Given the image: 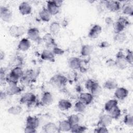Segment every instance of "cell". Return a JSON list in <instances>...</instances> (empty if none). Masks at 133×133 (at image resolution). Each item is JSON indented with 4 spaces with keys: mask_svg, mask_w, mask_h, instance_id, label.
<instances>
[{
    "mask_svg": "<svg viewBox=\"0 0 133 133\" xmlns=\"http://www.w3.org/2000/svg\"><path fill=\"white\" fill-rule=\"evenodd\" d=\"M31 46L30 41L28 38H22L18 45V49L20 51H25L28 50Z\"/></svg>",
    "mask_w": 133,
    "mask_h": 133,
    "instance_id": "15",
    "label": "cell"
},
{
    "mask_svg": "<svg viewBox=\"0 0 133 133\" xmlns=\"http://www.w3.org/2000/svg\"><path fill=\"white\" fill-rule=\"evenodd\" d=\"M105 22L107 23V25H113V19L111 17H107L105 19Z\"/></svg>",
    "mask_w": 133,
    "mask_h": 133,
    "instance_id": "53",
    "label": "cell"
},
{
    "mask_svg": "<svg viewBox=\"0 0 133 133\" xmlns=\"http://www.w3.org/2000/svg\"><path fill=\"white\" fill-rule=\"evenodd\" d=\"M60 24L57 21H54L51 23L49 26L50 33L53 35L57 34L60 30Z\"/></svg>",
    "mask_w": 133,
    "mask_h": 133,
    "instance_id": "29",
    "label": "cell"
},
{
    "mask_svg": "<svg viewBox=\"0 0 133 133\" xmlns=\"http://www.w3.org/2000/svg\"><path fill=\"white\" fill-rule=\"evenodd\" d=\"M4 58H5V53L2 50H1V51H0V60H1V61L3 60L4 59Z\"/></svg>",
    "mask_w": 133,
    "mask_h": 133,
    "instance_id": "55",
    "label": "cell"
},
{
    "mask_svg": "<svg viewBox=\"0 0 133 133\" xmlns=\"http://www.w3.org/2000/svg\"><path fill=\"white\" fill-rule=\"evenodd\" d=\"M58 108L61 111L68 110L72 107V103L66 99H61L58 103Z\"/></svg>",
    "mask_w": 133,
    "mask_h": 133,
    "instance_id": "22",
    "label": "cell"
},
{
    "mask_svg": "<svg viewBox=\"0 0 133 133\" xmlns=\"http://www.w3.org/2000/svg\"><path fill=\"white\" fill-rule=\"evenodd\" d=\"M24 132L26 133H35L37 132V130L36 128L25 125V127L24 129Z\"/></svg>",
    "mask_w": 133,
    "mask_h": 133,
    "instance_id": "48",
    "label": "cell"
},
{
    "mask_svg": "<svg viewBox=\"0 0 133 133\" xmlns=\"http://www.w3.org/2000/svg\"><path fill=\"white\" fill-rule=\"evenodd\" d=\"M118 105V101L116 99H110L105 102L104 108L105 111L109 112L111 109Z\"/></svg>",
    "mask_w": 133,
    "mask_h": 133,
    "instance_id": "28",
    "label": "cell"
},
{
    "mask_svg": "<svg viewBox=\"0 0 133 133\" xmlns=\"http://www.w3.org/2000/svg\"><path fill=\"white\" fill-rule=\"evenodd\" d=\"M112 122V118L109 114H105L101 115L97 123L98 126L108 127Z\"/></svg>",
    "mask_w": 133,
    "mask_h": 133,
    "instance_id": "7",
    "label": "cell"
},
{
    "mask_svg": "<svg viewBox=\"0 0 133 133\" xmlns=\"http://www.w3.org/2000/svg\"><path fill=\"white\" fill-rule=\"evenodd\" d=\"M124 123L127 126L131 127L133 126V117L130 114L126 115L123 119Z\"/></svg>",
    "mask_w": 133,
    "mask_h": 133,
    "instance_id": "40",
    "label": "cell"
},
{
    "mask_svg": "<svg viewBox=\"0 0 133 133\" xmlns=\"http://www.w3.org/2000/svg\"><path fill=\"white\" fill-rule=\"evenodd\" d=\"M128 93V90L126 88L121 87L116 88L114 95L116 99L124 100L127 97Z\"/></svg>",
    "mask_w": 133,
    "mask_h": 133,
    "instance_id": "10",
    "label": "cell"
},
{
    "mask_svg": "<svg viewBox=\"0 0 133 133\" xmlns=\"http://www.w3.org/2000/svg\"><path fill=\"white\" fill-rule=\"evenodd\" d=\"M55 55L52 51L48 49H44L41 55V58L43 60L54 62L55 61Z\"/></svg>",
    "mask_w": 133,
    "mask_h": 133,
    "instance_id": "18",
    "label": "cell"
},
{
    "mask_svg": "<svg viewBox=\"0 0 133 133\" xmlns=\"http://www.w3.org/2000/svg\"><path fill=\"white\" fill-rule=\"evenodd\" d=\"M104 4L107 9L112 12L117 11L121 8V3L117 1H107Z\"/></svg>",
    "mask_w": 133,
    "mask_h": 133,
    "instance_id": "6",
    "label": "cell"
},
{
    "mask_svg": "<svg viewBox=\"0 0 133 133\" xmlns=\"http://www.w3.org/2000/svg\"><path fill=\"white\" fill-rule=\"evenodd\" d=\"M69 67L72 70H79L82 67V61L77 57L71 58L68 62Z\"/></svg>",
    "mask_w": 133,
    "mask_h": 133,
    "instance_id": "14",
    "label": "cell"
},
{
    "mask_svg": "<svg viewBox=\"0 0 133 133\" xmlns=\"http://www.w3.org/2000/svg\"><path fill=\"white\" fill-rule=\"evenodd\" d=\"M97 83V82H95L92 79H89L86 81L85 83V87L86 89L90 91Z\"/></svg>",
    "mask_w": 133,
    "mask_h": 133,
    "instance_id": "41",
    "label": "cell"
},
{
    "mask_svg": "<svg viewBox=\"0 0 133 133\" xmlns=\"http://www.w3.org/2000/svg\"><path fill=\"white\" fill-rule=\"evenodd\" d=\"M94 50V47L92 45L86 44L84 45L81 50V54L83 57H87L89 56Z\"/></svg>",
    "mask_w": 133,
    "mask_h": 133,
    "instance_id": "24",
    "label": "cell"
},
{
    "mask_svg": "<svg viewBox=\"0 0 133 133\" xmlns=\"http://www.w3.org/2000/svg\"><path fill=\"white\" fill-rule=\"evenodd\" d=\"M19 81V79L11 75L10 73L6 75L5 78V82L8 84L9 85H17V83Z\"/></svg>",
    "mask_w": 133,
    "mask_h": 133,
    "instance_id": "36",
    "label": "cell"
},
{
    "mask_svg": "<svg viewBox=\"0 0 133 133\" xmlns=\"http://www.w3.org/2000/svg\"><path fill=\"white\" fill-rule=\"evenodd\" d=\"M43 130L46 133H54L58 132V127L54 123L48 122L43 126Z\"/></svg>",
    "mask_w": 133,
    "mask_h": 133,
    "instance_id": "17",
    "label": "cell"
},
{
    "mask_svg": "<svg viewBox=\"0 0 133 133\" xmlns=\"http://www.w3.org/2000/svg\"><path fill=\"white\" fill-rule=\"evenodd\" d=\"M25 32V28L23 26H18V35L19 38L22 36Z\"/></svg>",
    "mask_w": 133,
    "mask_h": 133,
    "instance_id": "50",
    "label": "cell"
},
{
    "mask_svg": "<svg viewBox=\"0 0 133 133\" xmlns=\"http://www.w3.org/2000/svg\"><path fill=\"white\" fill-rule=\"evenodd\" d=\"M11 75L16 77L17 78L20 79V78L22 77L24 73L22 68L19 66H16L14 67L9 73Z\"/></svg>",
    "mask_w": 133,
    "mask_h": 133,
    "instance_id": "25",
    "label": "cell"
},
{
    "mask_svg": "<svg viewBox=\"0 0 133 133\" xmlns=\"http://www.w3.org/2000/svg\"><path fill=\"white\" fill-rule=\"evenodd\" d=\"M22 111V107L20 105H14L9 107L7 110V112L13 115L20 114Z\"/></svg>",
    "mask_w": 133,
    "mask_h": 133,
    "instance_id": "30",
    "label": "cell"
},
{
    "mask_svg": "<svg viewBox=\"0 0 133 133\" xmlns=\"http://www.w3.org/2000/svg\"><path fill=\"white\" fill-rule=\"evenodd\" d=\"M6 96H7V95L6 94V92L5 91H1V99L2 100L3 99H4L5 97H6Z\"/></svg>",
    "mask_w": 133,
    "mask_h": 133,
    "instance_id": "56",
    "label": "cell"
},
{
    "mask_svg": "<svg viewBox=\"0 0 133 133\" xmlns=\"http://www.w3.org/2000/svg\"><path fill=\"white\" fill-rule=\"evenodd\" d=\"M122 12L124 15L132 16L133 15V7L130 4H125L122 8Z\"/></svg>",
    "mask_w": 133,
    "mask_h": 133,
    "instance_id": "34",
    "label": "cell"
},
{
    "mask_svg": "<svg viewBox=\"0 0 133 133\" xmlns=\"http://www.w3.org/2000/svg\"><path fill=\"white\" fill-rule=\"evenodd\" d=\"M42 41L45 43V45L47 47H52L57 46L55 39L53 37L52 35L50 33H47L43 35L42 38Z\"/></svg>",
    "mask_w": 133,
    "mask_h": 133,
    "instance_id": "12",
    "label": "cell"
},
{
    "mask_svg": "<svg viewBox=\"0 0 133 133\" xmlns=\"http://www.w3.org/2000/svg\"><path fill=\"white\" fill-rule=\"evenodd\" d=\"M125 59L128 64L132 65L133 63V52L130 49H127L126 55H125Z\"/></svg>",
    "mask_w": 133,
    "mask_h": 133,
    "instance_id": "43",
    "label": "cell"
},
{
    "mask_svg": "<svg viewBox=\"0 0 133 133\" xmlns=\"http://www.w3.org/2000/svg\"><path fill=\"white\" fill-rule=\"evenodd\" d=\"M23 86L20 87L17 85H9L7 87L5 92L7 96H14L19 94L23 90Z\"/></svg>",
    "mask_w": 133,
    "mask_h": 133,
    "instance_id": "9",
    "label": "cell"
},
{
    "mask_svg": "<svg viewBox=\"0 0 133 133\" xmlns=\"http://www.w3.org/2000/svg\"><path fill=\"white\" fill-rule=\"evenodd\" d=\"M117 21L119 22V23H121V24H122L123 25H124L125 27L128 25H129L130 22L128 21V20L124 17H119L118 18V19H117Z\"/></svg>",
    "mask_w": 133,
    "mask_h": 133,
    "instance_id": "46",
    "label": "cell"
},
{
    "mask_svg": "<svg viewBox=\"0 0 133 133\" xmlns=\"http://www.w3.org/2000/svg\"><path fill=\"white\" fill-rule=\"evenodd\" d=\"M52 51L55 55H62L64 52V50L58 47L57 46H54L53 47Z\"/></svg>",
    "mask_w": 133,
    "mask_h": 133,
    "instance_id": "45",
    "label": "cell"
},
{
    "mask_svg": "<svg viewBox=\"0 0 133 133\" xmlns=\"http://www.w3.org/2000/svg\"><path fill=\"white\" fill-rule=\"evenodd\" d=\"M54 1H55V3H56V4L57 5V6L58 7H59V8H60L62 5L63 1H61V0H54Z\"/></svg>",
    "mask_w": 133,
    "mask_h": 133,
    "instance_id": "54",
    "label": "cell"
},
{
    "mask_svg": "<svg viewBox=\"0 0 133 133\" xmlns=\"http://www.w3.org/2000/svg\"><path fill=\"white\" fill-rule=\"evenodd\" d=\"M8 32L11 36L15 38H19L18 26L16 25L10 26L8 29Z\"/></svg>",
    "mask_w": 133,
    "mask_h": 133,
    "instance_id": "39",
    "label": "cell"
},
{
    "mask_svg": "<svg viewBox=\"0 0 133 133\" xmlns=\"http://www.w3.org/2000/svg\"><path fill=\"white\" fill-rule=\"evenodd\" d=\"M24 74L27 75L28 76H29L31 79L32 82H33V81L34 79H35L36 77V73L35 72V71L33 70H27Z\"/></svg>",
    "mask_w": 133,
    "mask_h": 133,
    "instance_id": "44",
    "label": "cell"
},
{
    "mask_svg": "<svg viewBox=\"0 0 133 133\" xmlns=\"http://www.w3.org/2000/svg\"><path fill=\"white\" fill-rule=\"evenodd\" d=\"M95 132L97 133H105L109 132L107 127L103 126H98L97 128H95L94 130Z\"/></svg>",
    "mask_w": 133,
    "mask_h": 133,
    "instance_id": "47",
    "label": "cell"
},
{
    "mask_svg": "<svg viewBox=\"0 0 133 133\" xmlns=\"http://www.w3.org/2000/svg\"><path fill=\"white\" fill-rule=\"evenodd\" d=\"M109 46H110V44L107 41H103L99 45V47L101 48H102L108 47Z\"/></svg>",
    "mask_w": 133,
    "mask_h": 133,
    "instance_id": "52",
    "label": "cell"
},
{
    "mask_svg": "<svg viewBox=\"0 0 133 133\" xmlns=\"http://www.w3.org/2000/svg\"><path fill=\"white\" fill-rule=\"evenodd\" d=\"M112 25L113 28V31L115 34L122 32L125 28V26L124 25H123L122 24H121L117 21L114 22Z\"/></svg>",
    "mask_w": 133,
    "mask_h": 133,
    "instance_id": "35",
    "label": "cell"
},
{
    "mask_svg": "<svg viewBox=\"0 0 133 133\" xmlns=\"http://www.w3.org/2000/svg\"><path fill=\"white\" fill-rule=\"evenodd\" d=\"M79 99V100L87 105L92 102L94 99V96L90 92H83L80 94Z\"/></svg>",
    "mask_w": 133,
    "mask_h": 133,
    "instance_id": "16",
    "label": "cell"
},
{
    "mask_svg": "<svg viewBox=\"0 0 133 133\" xmlns=\"http://www.w3.org/2000/svg\"><path fill=\"white\" fill-rule=\"evenodd\" d=\"M25 125L37 129L39 125V120L36 116H28L26 119Z\"/></svg>",
    "mask_w": 133,
    "mask_h": 133,
    "instance_id": "19",
    "label": "cell"
},
{
    "mask_svg": "<svg viewBox=\"0 0 133 133\" xmlns=\"http://www.w3.org/2000/svg\"><path fill=\"white\" fill-rule=\"evenodd\" d=\"M47 9L51 16L56 15L59 12L60 8L57 6L54 1H48L47 2Z\"/></svg>",
    "mask_w": 133,
    "mask_h": 133,
    "instance_id": "13",
    "label": "cell"
},
{
    "mask_svg": "<svg viewBox=\"0 0 133 133\" xmlns=\"http://www.w3.org/2000/svg\"><path fill=\"white\" fill-rule=\"evenodd\" d=\"M127 38V36L126 34L124 32H121L119 33L115 34L114 36V41L118 43H124Z\"/></svg>",
    "mask_w": 133,
    "mask_h": 133,
    "instance_id": "33",
    "label": "cell"
},
{
    "mask_svg": "<svg viewBox=\"0 0 133 133\" xmlns=\"http://www.w3.org/2000/svg\"><path fill=\"white\" fill-rule=\"evenodd\" d=\"M86 106L85 104L79 100L74 105V110L78 113H83L85 111Z\"/></svg>",
    "mask_w": 133,
    "mask_h": 133,
    "instance_id": "32",
    "label": "cell"
},
{
    "mask_svg": "<svg viewBox=\"0 0 133 133\" xmlns=\"http://www.w3.org/2000/svg\"><path fill=\"white\" fill-rule=\"evenodd\" d=\"M108 113L111 117L112 119H117L121 116V110L119 108L118 105L111 109Z\"/></svg>",
    "mask_w": 133,
    "mask_h": 133,
    "instance_id": "27",
    "label": "cell"
},
{
    "mask_svg": "<svg viewBox=\"0 0 133 133\" xmlns=\"http://www.w3.org/2000/svg\"><path fill=\"white\" fill-rule=\"evenodd\" d=\"M28 38L35 42H39L42 41L40 37L39 30L36 28H31L27 31Z\"/></svg>",
    "mask_w": 133,
    "mask_h": 133,
    "instance_id": "3",
    "label": "cell"
},
{
    "mask_svg": "<svg viewBox=\"0 0 133 133\" xmlns=\"http://www.w3.org/2000/svg\"><path fill=\"white\" fill-rule=\"evenodd\" d=\"M39 17L42 21L47 22L50 20L51 15L49 12L47 8H43L39 12Z\"/></svg>",
    "mask_w": 133,
    "mask_h": 133,
    "instance_id": "23",
    "label": "cell"
},
{
    "mask_svg": "<svg viewBox=\"0 0 133 133\" xmlns=\"http://www.w3.org/2000/svg\"><path fill=\"white\" fill-rule=\"evenodd\" d=\"M19 11L23 15H28L32 12V7L30 4L26 2H22L19 6Z\"/></svg>",
    "mask_w": 133,
    "mask_h": 133,
    "instance_id": "11",
    "label": "cell"
},
{
    "mask_svg": "<svg viewBox=\"0 0 133 133\" xmlns=\"http://www.w3.org/2000/svg\"><path fill=\"white\" fill-rule=\"evenodd\" d=\"M102 91V87L99 85L98 83H97L95 86L93 88V89L90 91V93L94 96H99Z\"/></svg>",
    "mask_w": 133,
    "mask_h": 133,
    "instance_id": "42",
    "label": "cell"
},
{
    "mask_svg": "<svg viewBox=\"0 0 133 133\" xmlns=\"http://www.w3.org/2000/svg\"><path fill=\"white\" fill-rule=\"evenodd\" d=\"M72 125L68 119L62 120L59 122L58 127V132H66L71 130Z\"/></svg>",
    "mask_w": 133,
    "mask_h": 133,
    "instance_id": "20",
    "label": "cell"
},
{
    "mask_svg": "<svg viewBox=\"0 0 133 133\" xmlns=\"http://www.w3.org/2000/svg\"><path fill=\"white\" fill-rule=\"evenodd\" d=\"M117 83L114 79H108L106 81L103 85V87L106 89L113 90L117 88Z\"/></svg>",
    "mask_w": 133,
    "mask_h": 133,
    "instance_id": "26",
    "label": "cell"
},
{
    "mask_svg": "<svg viewBox=\"0 0 133 133\" xmlns=\"http://www.w3.org/2000/svg\"><path fill=\"white\" fill-rule=\"evenodd\" d=\"M0 17L6 22H10L12 18V14L9 9L6 6H1Z\"/></svg>",
    "mask_w": 133,
    "mask_h": 133,
    "instance_id": "5",
    "label": "cell"
},
{
    "mask_svg": "<svg viewBox=\"0 0 133 133\" xmlns=\"http://www.w3.org/2000/svg\"><path fill=\"white\" fill-rule=\"evenodd\" d=\"M36 97L32 92H28L22 95L20 99V103L22 104H31L36 101Z\"/></svg>",
    "mask_w": 133,
    "mask_h": 133,
    "instance_id": "4",
    "label": "cell"
},
{
    "mask_svg": "<svg viewBox=\"0 0 133 133\" xmlns=\"http://www.w3.org/2000/svg\"><path fill=\"white\" fill-rule=\"evenodd\" d=\"M19 82L21 84L22 86H23V87L29 86L30 84L32 82H33L29 76L25 74H24V75L20 78Z\"/></svg>",
    "mask_w": 133,
    "mask_h": 133,
    "instance_id": "38",
    "label": "cell"
},
{
    "mask_svg": "<svg viewBox=\"0 0 133 133\" xmlns=\"http://www.w3.org/2000/svg\"><path fill=\"white\" fill-rule=\"evenodd\" d=\"M87 128L83 125H81L79 124L72 125L71 126L70 131L75 133H82L87 130Z\"/></svg>",
    "mask_w": 133,
    "mask_h": 133,
    "instance_id": "31",
    "label": "cell"
},
{
    "mask_svg": "<svg viewBox=\"0 0 133 133\" xmlns=\"http://www.w3.org/2000/svg\"><path fill=\"white\" fill-rule=\"evenodd\" d=\"M42 103L45 105H49L51 104L53 101V96L51 92L45 91L42 95L41 98Z\"/></svg>",
    "mask_w": 133,
    "mask_h": 133,
    "instance_id": "21",
    "label": "cell"
},
{
    "mask_svg": "<svg viewBox=\"0 0 133 133\" xmlns=\"http://www.w3.org/2000/svg\"><path fill=\"white\" fill-rule=\"evenodd\" d=\"M68 121L72 126V125L79 124L80 121V118L78 115L73 114L69 116L68 118Z\"/></svg>",
    "mask_w": 133,
    "mask_h": 133,
    "instance_id": "37",
    "label": "cell"
},
{
    "mask_svg": "<svg viewBox=\"0 0 133 133\" xmlns=\"http://www.w3.org/2000/svg\"><path fill=\"white\" fill-rule=\"evenodd\" d=\"M68 82L67 78L63 75L58 74L53 76L49 81L50 84L54 87L62 88L64 87Z\"/></svg>",
    "mask_w": 133,
    "mask_h": 133,
    "instance_id": "1",
    "label": "cell"
},
{
    "mask_svg": "<svg viewBox=\"0 0 133 133\" xmlns=\"http://www.w3.org/2000/svg\"><path fill=\"white\" fill-rule=\"evenodd\" d=\"M101 32V26L99 24H95L90 29L88 34V36L92 39L97 38L100 35Z\"/></svg>",
    "mask_w": 133,
    "mask_h": 133,
    "instance_id": "8",
    "label": "cell"
},
{
    "mask_svg": "<svg viewBox=\"0 0 133 133\" xmlns=\"http://www.w3.org/2000/svg\"><path fill=\"white\" fill-rule=\"evenodd\" d=\"M115 62V66L121 70L126 69L128 65V63L125 59V55L122 50H119L116 54Z\"/></svg>",
    "mask_w": 133,
    "mask_h": 133,
    "instance_id": "2",
    "label": "cell"
},
{
    "mask_svg": "<svg viewBox=\"0 0 133 133\" xmlns=\"http://www.w3.org/2000/svg\"><path fill=\"white\" fill-rule=\"evenodd\" d=\"M6 74H5V72L4 70V69H3V68H1V72H0V78H1V83H2L3 81L5 82V78L6 77Z\"/></svg>",
    "mask_w": 133,
    "mask_h": 133,
    "instance_id": "49",
    "label": "cell"
},
{
    "mask_svg": "<svg viewBox=\"0 0 133 133\" xmlns=\"http://www.w3.org/2000/svg\"><path fill=\"white\" fill-rule=\"evenodd\" d=\"M106 64L108 66H115V60H113L112 59H109L106 61Z\"/></svg>",
    "mask_w": 133,
    "mask_h": 133,
    "instance_id": "51",
    "label": "cell"
}]
</instances>
